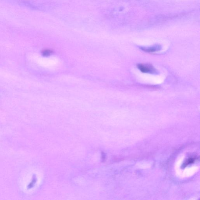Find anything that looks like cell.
<instances>
[{"mask_svg":"<svg viewBox=\"0 0 200 200\" xmlns=\"http://www.w3.org/2000/svg\"><path fill=\"white\" fill-rule=\"evenodd\" d=\"M137 67L138 70L143 73L153 74L156 73L155 68L152 65L150 64H138L137 65Z\"/></svg>","mask_w":200,"mask_h":200,"instance_id":"1","label":"cell"},{"mask_svg":"<svg viewBox=\"0 0 200 200\" xmlns=\"http://www.w3.org/2000/svg\"><path fill=\"white\" fill-rule=\"evenodd\" d=\"M140 48L142 51L147 53H154L160 51L161 47L160 45H156L150 47H141Z\"/></svg>","mask_w":200,"mask_h":200,"instance_id":"2","label":"cell"},{"mask_svg":"<svg viewBox=\"0 0 200 200\" xmlns=\"http://www.w3.org/2000/svg\"><path fill=\"white\" fill-rule=\"evenodd\" d=\"M197 159V158L195 157L189 158L185 161V162L183 163V165H182V167H183V168H185V167H187L188 165L193 164Z\"/></svg>","mask_w":200,"mask_h":200,"instance_id":"3","label":"cell"},{"mask_svg":"<svg viewBox=\"0 0 200 200\" xmlns=\"http://www.w3.org/2000/svg\"><path fill=\"white\" fill-rule=\"evenodd\" d=\"M52 53V51L49 49H45L42 52V54L44 56H49Z\"/></svg>","mask_w":200,"mask_h":200,"instance_id":"4","label":"cell"}]
</instances>
